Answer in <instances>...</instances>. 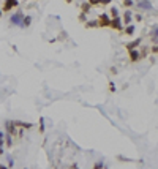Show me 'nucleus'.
Listing matches in <instances>:
<instances>
[{
    "label": "nucleus",
    "instance_id": "nucleus-8",
    "mask_svg": "<svg viewBox=\"0 0 158 169\" xmlns=\"http://www.w3.org/2000/svg\"><path fill=\"white\" fill-rule=\"evenodd\" d=\"M131 18H133V13H131V11H130V10H127L125 11V14H123V24H125V25H128V24H131Z\"/></svg>",
    "mask_w": 158,
    "mask_h": 169
},
{
    "label": "nucleus",
    "instance_id": "nucleus-13",
    "mask_svg": "<svg viewBox=\"0 0 158 169\" xmlns=\"http://www.w3.org/2000/svg\"><path fill=\"white\" fill-rule=\"evenodd\" d=\"M150 38H152V41L154 43H158V25L154 27V30L150 32Z\"/></svg>",
    "mask_w": 158,
    "mask_h": 169
},
{
    "label": "nucleus",
    "instance_id": "nucleus-17",
    "mask_svg": "<svg viewBox=\"0 0 158 169\" xmlns=\"http://www.w3.org/2000/svg\"><path fill=\"white\" fill-rule=\"evenodd\" d=\"M40 133H44V117H40Z\"/></svg>",
    "mask_w": 158,
    "mask_h": 169
},
{
    "label": "nucleus",
    "instance_id": "nucleus-24",
    "mask_svg": "<svg viewBox=\"0 0 158 169\" xmlns=\"http://www.w3.org/2000/svg\"><path fill=\"white\" fill-rule=\"evenodd\" d=\"M93 168H95V169H100V168H104V165L98 161V163H95V165H93Z\"/></svg>",
    "mask_w": 158,
    "mask_h": 169
},
{
    "label": "nucleus",
    "instance_id": "nucleus-5",
    "mask_svg": "<svg viewBox=\"0 0 158 169\" xmlns=\"http://www.w3.org/2000/svg\"><path fill=\"white\" fill-rule=\"evenodd\" d=\"M128 55H130V60L131 62H138L141 59V54H139V51L136 49H131V51H128Z\"/></svg>",
    "mask_w": 158,
    "mask_h": 169
},
{
    "label": "nucleus",
    "instance_id": "nucleus-1",
    "mask_svg": "<svg viewBox=\"0 0 158 169\" xmlns=\"http://www.w3.org/2000/svg\"><path fill=\"white\" fill-rule=\"evenodd\" d=\"M18 7H19V0H5L2 5V11L3 13H10V11H13V8H18Z\"/></svg>",
    "mask_w": 158,
    "mask_h": 169
},
{
    "label": "nucleus",
    "instance_id": "nucleus-9",
    "mask_svg": "<svg viewBox=\"0 0 158 169\" xmlns=\"http://www.w3.org/2000/svg\"><path fill=\"white\" fill-rule=\"evenodd\" d=\"M141 44V38H136V40H133L131 43H127V51H131V49H134V48H138Z\"/></svg>",
    "mask_w": 158,
    "mask_h": 169
},
{
    "label": "nucleus",
    "instance_id": "nucleus-7",
    "mask_svg": "<svg viewBox=\"0 0 158 169\" xmlns=\"http://www.w3.org/2000/svg\"><path fill=\"white\" fill-rule=\"evenodd\" d=\"M5 127H7V133H10V134H14L16 133V125L11 120H7L5 122Z\"/></svg>",
    "mask_w": 158,
    "mask_h": 169
},
{
    "label": "nucleus",
    "instance_id": "nucleus-14",
    "mask_svg": "<svg viewBox=\"0 0 158 169\" xmlns=\"http://www.w3.org/2000/svg\"><path fill=\"white\" fill-rule=\"evenodd\" d=\"M84 25H86L87 29H97V27H98V21H87Z\"/></svg>",
    "mask_w": 158,
    "mask_h": 169
},
{
    "label": "nucleus",
    "instance_id": "nucleus-19",
    "mask_svg": "<svg viewBox=\"0 0 158 169\" xmlns=\"http://www.w3.org/2000/svg\"><path fill=\"white\" fill-rule=\"evenodd\" d=\"M111 16L112 18H116V16H118V10L114 7V8H111Z\"/></svg>",
    "mask_w": 158,
    "mask_h": 169
},
{
    "label": "nucleus",
    "instance_id": "nucleus-15",
    "mask_svg": "<svg viewBox=\"0 0 158 169\" xmlns=\"http://www.w3.org/2000/svg\"><path fill=\"white\" fill-rule=\"evenodd\" d=\"M133 33H134V25H131V24H128L127 25V29H125V35H133Z\"/></svg>",
    "mask_w": 158,
    "mask_h": 169
},
{
    "label": "nucleus",
    "instance_id": "nucleus-16",
    "mask_svg": "<svg viewBox=\"0 0 158 169\" xmlns=\"http://www.w3.org/2000/svg\"><path fill=\"white\" fill-rule=\"evenodd\" d=\"M3 138H5V134L0 131V155H3Z\"/></svg>",
    "mask_w": 158,
    "mask_h": 169
},
{
    "label": "nucleus",
    "instance_id": "nucleus-25",
    "mask_svg": "<svg viewBox=\"0 0 158 169\" xmlns=\"http://www.w3.org/2000/svg\"><path fill=\"white\" fill-rule=\"evenodd\" d=\"M13 166H14V161H13L11 156H8V168H13Z\"/></svg>",
    "mask_w": 158,
    "mask_h": 169
},
{
    "label": "nucleus",
    "instance_id": "nucleus-30",
    "mask_svg": "<svg viewBox=\"0 0 158 169\" xmlns=\"http://www.w3.org/2000/svg\"><path fill=\"white\" fill-rule=\"evenodd\" d=\"M2 14H3V11H2V10H0V18H2Z\"/></svg>",
    "mask_w": 158,
    "mask_h": 169
},
{
    "label": "nucleus",
    "instance_id": "nucleus-12",
    "mask_svg": "<svg viewBox=\"0 0 158 169\" xmlns=\"http://www.w3.org/2000/svg\"><path fill=\"white\" fill-rule=\"evenodd\" d=\"M90 10H92V5H90L89 2H82V3H81V11H82V13L87 14Z\"/></svg>",
    "mask_w": 158,
    "mask_h": 169
},
{
    "label": "nucleus",
    "instance_id": "nucleus-6",
    "mask_svg": "<svg viewBox=\"0 0 158 169\" xmlns=\"http://www.w3.org/2000/svg\"><path fill=\"white\" fill-rule=\"evenodd\" d=\"M138 8H141V10H152V3L149 2V0H139Z\"/></svg>",
    "mask_w": 158,
    "mask_h": 169
},
{
    "label": "nucleus",
    "instance_id": "nucleus-22",
    "mask_svg": "<svg viewBox=\"0 0 158 169\" xmlns=\"http://www.w3.org/2000/svg\"><path fill=\"white\" fill-rule=\"evenodd\" d=\"M79 21H81V22H87V18H86V13H81V14H79Z\"/></svg>",
    "mask_w": 158,
    "mask_h": 169
},
{
    "label": "nucleus",
    "instance_id": "nucleus-20",
    "mask_svg": "<svg viewBox=\"0 0 158 169\" xmlns=\"http://www.w3.org/2000/svg\"><path fill=\"white\" fill-rule=\"evenodd\" d=\"M123 5H125L127 8H130V7H133V0H123Z\"/></svg>",
    "mask_w": 158,
    "mask_h": 169
},
{
    "label": "nucleus",
    "instance_id": "nucleus-10",
    "mask_svg": "<svg viewBox=\"0 0 158 169\" xmlns=\"http://www.w3.org/2000/svg\"><path fill=\"white\" fill-rule=\"evenodd\" d=\"M30 24H32V16H24V18H22L21 27H22V29H25V27H29Z\"/></svg>",
    "mask_w": 158,
    "mask_h": 169
},
{
    "label": "nucleus",
    "instance_id": "nucleus-28",
    "mask_svg": "<svg viewBox=\"0 0 158 169\" xmlns=\"http://www.w3.org/2000/svg\"><path fill=\"white\" fill-rule=\"evenodd\" d=\"M152 52H158V44H155V46L152 48Z\"/></svg>",
    "mask_w": 158,
    "mask_h": 169
},
{
    "label": "nucleus",
    "instance_id": "nucleus-29",
    "mask_svg": "<svg viewBox=\"0 0 158 169\" xmlns=\"http://www.w3.org/2000/svg\"><path fill=\"white\" fill-rule=\"evenodd\" d=\"M65 2H66V3H71V2H75V0H65Z\"/></svg>",
    "mask_w": 158,
    "mask_h": 169
},
{
    "label": "nucleus",
    "instance_id": "nucleus-3",
    "mask_svg": "<svg viewBox=\"0 0 158 169\" xmlns=\"http://www.w3.org/2000/svg\"><path fill=\"white\" fill-rule=\"evenodd\" d=\"M122 19L118 18V16H116V18H111V24H109V27L111 29H114L116 32H122Z\"/></svg>",
    "mask_w": 158,
    "mask_h": 169
},
{
    "label": "nucleus",
    "instance_id": "nucleus-11",
    "mask_svg": "<svg viewBox=\"0 0 158 169\" xmlns=\"http://www.w3.org/2000/svg\"><path fill=\"white\" fill-rule=\"evenodd\" d=\"M13 123H14L16 127H21V128H27V130L33 127V123H25V122H19V120H14Z\"/></svg>",
    "mask_w": 158,
    "mask_h": 169
},
{
    "label": "nucleus",
    "instance_id": "nucleus-2",
    "mask_svg": "<svg viewBox=\"0 0 158 169\" xmlns=\"http://www.w3.org/2000/svg\"><path fill=\"white\" fill-rule=\"evenodd\" d=\"M22 18H24V13H22L21 10H18L16 13L10 18V22L13 25H18V27H21V24H22Z\"/></svg>",
    "mask_w": 158,
    "mask_h": 169
},
{
    "label": "nucleus",
    "instance_id": "nucleus-26",
    "mask_svg": "<svg viewBox=\"0 0 158 169\" xmlns=\"http://www.w3.org/2000/svg\"><path fill=\"white\" fill-rule=\"evenodd\" d=\"M134 19H136V21H138V22H141V21H142V16H141V14H139V13H138V14H136V16H134Z\"/></svg>",
    "mask_w": 158,
    "mask_h": 169
},
{
    "label": "nucleus",
    "instance_id": "nucleus-27",
    "mask_svg": "<svg viewBox=\"0 0 158 169\" xmlns=\"http://www.w3.org/2000/svg\"><path fill=\"white\" fill-rule=\"evenodd\" d=\"M112 0H101V5H109Z\"/></svg>",
    "mask_w": 158,
    "mask_h": 169
},
{
    "label": "nucleus",
    "instance_id": "nucleus-4",
    "mask_svg": "<svg viewBox=\"0 0 158 169\" xmlns=\"http://www.w3.org/2000/svg\"><path fill=\"white\" fill-rule=\"evenodd\" d=\"M111 24V18L106 13H101L98 18V27H109Z\"/></svg>",
    "mask_w": 158,
    "mask_h": 169
},
{
    "label": "nucleus",
    "instance_id": "nucleus-18",
    "mask_svg": "<svg viewBox=\"0 0 158 169\" xmlns=\"http://www.w3.org/2000/svg\"><path fill=\"white\" fill-rule=\"evenodd\" d=\"M5 138H7V147H11V144H13V142H11V134L7 133V134H5Z\"/></svg>",
    "mask_w": 158,
    "mask_h": 169
},
{
    "label": "nucleus",
    "instance_id": "nucleus-23",
    "mask_svg": "<svg viewBox=\"0 0 158 169\" xmlns=\"http://www.w3.org/2000/svg\"><path fill=\"white\" fill-rule=\"evenodd\" d=\"M108 86H109V92H116V86H114V82H109Z\"/></svg>",
    "mask_w": 158,
    "mask_h": 169
},
{
    "label": "nucleus",
    "instance_id": "nucleus-21",
    "mask_svg": "<svg viewBox=\"0 0 158 169\" xmlns=\"http://www.w3.org/2000/svg\"><path fill=\"white\" fill-rule=\"evenodd\" d=\"M87 2L92 5V7H95V5H100L101 3V0H87Z\"/></svg>",
    "mask_w": 158,
    "mask_h": 169
}]
</instances>
